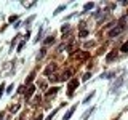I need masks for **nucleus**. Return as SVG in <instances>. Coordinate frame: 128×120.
Here are the masks:
<instances>
[{"label": "nucleus", "instance_id": "nucleus-1", "mask_svg": "<svg viewBox=\"0 0 128 120\" xmlns=\"http://www.w3.org/2000/svg\"><path fill=\"white\" fill-rule=\"evenodd\" d=\"M123 29H125V27H123V24H118L117 27H114V29L109 32V35H110V37H117V35H120L123 32Z\"/></svg>", "mask_w": 128, "mask_h": 120}, {"label": "nucleus", "instance_id": "nucleus-2", "mask_svg": "<svg viewBox=\"0 0 128 120\" xmlns=\"http://www.w3.org/2000/svg\"><path fill=\"white\" fill-rule=\"evenodd\" d=\"M78 86V80L77 78H72L69 82V96H72V93H74V90Z\"/></svg>", "mask_w": 128, "mask_h": 120}, {"label": "nucleus", "instance_id": "nucleus-3", "mask_svg": "<svg viewBox=\"0 0 128 120\" xmlns=\"http://www.w3.org/2000/svg\"><path fill=\"white\" fill-rule=\"evenodd\" d=\"M75 109H77V106H72L70 109L67 110V114H66V115H64V117H62V120H69V118L72 117V114H74V112H75Z\"/></svg>", "mask_w": 128, "mask_h": 120}, {"label": "nucleus", "instance_id": "nucleus-4", "mask_svg": "<svg viewBox=\"0 0 128 120\" xmlns=\"http://www.w3.org/2000/svg\"><path fill=\"white\" fill-rule=\"evenodd\" d=\"M122 83H123V75H122V77H118V78H117V82L114 83V88H112V91H117L118 88L122 86Z\"/></svg>", "mask_w": 128, "mask_h": 120}, {"label": "nucleus", "instance_id": "nucleus-5", "mask_svg": "<svg viewBox=\"0 0 128 120\" xmlns=\"http://www.w3.org/2000/svg\"><path fill=\"white\" fill-rule=\"evenodd\" d=\"M34 91H35V86L34 85H29L27 86V90H26V99H29L32 94H34Z\"/></svg>", "mask_w": 128, "mask_h": 120}, {"label": "nucleus", "instance_id": "nucleus-6", "mask_svg": "<svg viewBox=\"0 0 128 120\" xmlns=\"http://www.w3.org/2000/svg\"><path fill=\"white\" fill-rule=\"evenodd\" d=\"M69 77H72V70H67V72H64V75H61L62 80H67Z\"/></svg>", "mask_w": 128, "mask_h": 120}, {"label": "nucleus", "instance_id": "nucleus-7", "mask_svg": "<svg viewBox=\"0 0 128 120\" xmlns=\"http://www.w3.org/2000/svg\"><path fill=\"white\" fill-rule=\"evenodd\" d=\"M93 96H94V91H91V93H90V94H88V96H86V98H85V99H83V102H85V104H88V102H90V99H91V98H93Z\"/></svg>", "mask_w": 128, "mask_h": 120}, {"label": "nucleus", "instance_id": "nucleus-8", "mask_svg": "<svg viewBox=\"0 0 128 120\" xmlns=\"http://www.w3.org/2000/svg\"><path fill=\"white\" fill-rule=\"evenodd\" d=\"M93 110H94V107H90V110H86V114H85V115L82 117V120H86V118H88V115H90V114H91Z\"/></svg>", "mask_w": 128, "mask_h": 120}, {"label": "nucleus", "instance_id": "nucleus-9", "mask_svg": "<svg viewBox=\"0 0 128 120\" xmlns=\"http://www.w3.org/2000/svg\"><path fill=\"white\" fill-rule=\"evenodd\" d=\"M53 42H54V38H53V37H48V38H45L43 45H50V43H53Z\"/></svg>", "mask_w": 128, "mask_h": 120}, {"label": "nucleus", "instance_id": "nucleus-10", "mask_svg": "<svg viewBox=\"0 0 128 120\" xmlns=\"http://www.w3.org/2000/svg\"><path fill=\"white\" fill-rule=\"evenodd\" d=\"M62 10H66V5H61V6H58V10H54V14H59Z\"/></svg>", "mask_w": 128, "mask_h": 120}, {"label": "nucleus", "instance_id": "nucleus-11", "mask_svg": "<svg viewBox=\"0 0 128 120\" xmlns=\"http://www.w3.org/2000/svg\"><path fill=\"white\" fill-rule=\"evenodd\" d=\"M34 77H35V72H32V74L29 75V77H27V78H26V82H27V83H30V82H32V80H34Z\"/></svg>", "mask_w": 128, "mask_h": 120}, {"label": "nucleus", "instance_id": "nucleus-12", "mask_svg": "<svg viewBox=\"0 0 128 120\" xmlns=\"http://www.w3.org/2000/svg\"><path fill=\"white\" fill-rule=\"evenodd\" d=\"M22 5L26 6V8H30V6H34V5H35V2H24Z\"/></svg>", "mask_w": 128, "mask_h": 120}, {"label": "nucleus", "instance_id": "nucleus-13", "mask_svg": "<svg viewBox=\"0 0 128 120\" xmlns=\"http://www.w3.org/2000/svg\"><path fill=\"white\" fill-rule=\"evenodd\" d=\"M53 70H54V66H48L45 72H46V75H50V72H53Z\"/></svg>", "mask_w": 128, "mask_h": 120}, {"label": "nucleus", "instance_id": "nucleus-14", "mask_svg": "<svg viewBox=\"0 0 128 120\" xmlns=\"http://www.w3.org/2000/svg\"><path fill=\"white\" fill-rule=\"evenodd\" d=\"M93 6H94V3H91V2H90V3H86V5H85V11L91 10V8H93Z\"/></svg>", "mask_w": 128, "mask_h": 120}, {"label": "nucleus", "instance_id": "nucleus-15", "mask_svg": "<svg viewBox=\"0 0 128 120\" xmlns=\"http://www.w3.org/2000/svg\"><path fill=\"white\" fill-rule=\"evenodd\" d=\"M114 56H117V53H115V51H112V53L107 56V61H112V58H114Z\"/></svg>", "mask_w": 128, "mask_h": 120}, {"label": "nucleus", "instance_id": "nucleus-16", "mask_svg": "<svg viewBox=\"0 0 128 120\" xmlns=\"http://www.w3.org/2000/svg\"><path fill=\"white\" fill-rule=\"evenodd\" d=\"M56 91H58V88H53V90H50V91L46 93V96H51V94H54Z\"/></svg>", "mask_w": 128, "mask_h": 120}, {"label": "nucleus", "instance_id": "nucleus-17", "mask_svg": "<svg viewBox=\"0 0 128 120\" xmlns=\"http://www.w3.org/2000/svg\"><path fill=\"white\" fill-rule=\"evenodd\" d=\"M122 51H128V42H126V43H123V46H122Z\"/></svg>", "mask_w": 128, "mask_h": 120}, {"label": "nucleus", "instance_id": "nucleus-18", "mask_svg": "<svg viewBox=\"0 0 128 120\" xmlns=\"http://www.w3.org/2000/svg\"><path fill=\"white\" fill-rule=\"evenodd\" d=\"M86 35H88V32H86L85 29H83L82 32H80V37H86Z\"/></svg>", "mask_w": 128, "mask_h": 120}, {"label": "nucleus", "instance_id": "nucleus-19", "mask_svg": "<svg viewBox=\"0 0 128 120\" xmlns=\"http://www.w3.org/2000/svg\"><path fill=\"white\" fill-rule=\"evenodd\" d=\"M61 30H62V32H66V30H69V26H67V24H64V26L61 27Z\"/></svg>", "mask_w": 128, "mask_h": 120}, {"label": "nucleus", "instance_id": "nucleus-20", "mask_svg": "<svg viewBox=\"0 0 128 120\" xmlns=\"http://www.w3.org/2000/svg\"><path fill=\"white\" fill-rule=\"evenodd\" d=\"M22 46H24V42H21V43H19V45H18V48H16V50H18V51H21V50H22Z\"/></svg>", "mask_w": 128, "mask_h": 120}, {"label": "nucleus", "instance_id": "nucleus-21", "mask_svg": "<svg viewBox=\"0 0 128 120\" xmlns=\"http://www.w3.org/2000/svg\"><path fill=\"white\" fill-rule=\"evenodd\" d=\"M3 86H5V85H3V83H2V85H0V96L3 94V91H5V88H3Z\"/></svg>", "mask_w": 128, "mask_h": 120}, {"label": "nucleus", "instance_id": "nucleus-22", "mask_svg": "<svg viewBox=\"0 0 128 120\" xmlns=\"http://www.w3.org/2000/svg\"><path fill=\"white\" fill-rule=\"evenodd\" d=\"M90 77H91V74H85V75H83V80H88Z\"/></svg>", "mask_w": 128, "mask_h": 120}, {"label": "nucleus", "instance_id": "nucleus-23", "mask_svg": "<svg viewBox=\"0 0 128 120\" xmlns=\"http://www.w3.org/2000/svg\"><path fill=\"white\" fill-rule=\"evenodd\" d=\"M35 120H42V115H40V114H38V117H37V118H35Z\"/></svg>", "mask_w": 128, "mask_h": 120}]
</instances>
